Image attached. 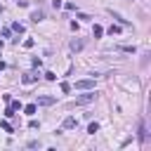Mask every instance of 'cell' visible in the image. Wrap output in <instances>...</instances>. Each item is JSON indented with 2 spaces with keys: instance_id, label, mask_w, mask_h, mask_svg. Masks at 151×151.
Masks as SVG:
<instances>
[{
  "instance_id": "1",
  "label": "cell",
  "mask_w": 151,
  "mask_h": 151,
  "mask_svg": "<svg viewBox=\"0 0 151 151\" xmlns=\"http://www.w3.org/2000/svg\"><path fill=\"white\" fill-rule=\"evenodd\" d=\"M94 99H97V94H94V92H87V94L76 97V104H78V106H85V104H90V101H94Z\"/></svg>"
},
{
  "instance_id": "2",
  "label": "cell",
  "mask_w": 151,
  "mask_h": 151,
  "mask_svg": "<svg viewBox=\"0 0 151 151\" xmlns=\"http://www.w3.org/2000/svg\"><path fill=\"white\" fill-rule=\"evenodd\" d=\"M94 87V78H83L76 83V90H92Z\"/></svg>"
},
{
  "instance_id": "3",
  "label": "cell",
  "mask_w": 151,
  "mask_h": 151,
  "mask_svg": "<svg viewBox=\"0 0 151 151\" xmlns=\"http://www.w3.org/2000/svg\"><path fill=\"white\" fill-rule=\"evenodd\" d=\"M38 80V73H33V71H26L24 76H21V83L24 85H31V83H35Z\"/></svg>"
},
{
  "instance_id": "4",
  "label": "cell",
  "mask_w": 151,
  "mask_h": 151,
  "mask_svg": "<svg viewBox=\"0 0 151 151\" xmlns=\"http://www.w3.org/2000/svg\"><path fill=\"white\" fill-rule=\"evenodd\" d=\"M76 125H78V120H76L73 116H68V118H64V123H61V127H64V130H73Z\"/></svg>"
},
{
  "instance_id": "5",
  "label": "cell",
  "mask_w": 151,
  "mask_h": 151,
  "mask_svg": "<svg viewBox=\"0 0 151 151\" xmlns=\"http://www.w3.org/2000/svg\"><path fill=\"white\" fill-rule=\"evenodd\" d=\"M9 109H12V111H21L24 106H21V101H19V99H9Z\"/></svg>"
},
{
  "instance_id": "6",
  "label": "cell",
  "mask_w": 151,
  "mask_h": 151,
  "mask_svg": "<svg viewBox=\"0 0 151 151\" xmlns=\"http://www.w3.org/2000/svg\"><path fill=\"white\" fill-rule=\"evenodd\" d=\"M92 35H94V38H101V35H104V28H101L99 24H94V28H92Z\"/></svg>"
},
{
  "instance_id": "7",
  "label": "cell",
  "mask_w": 151,
  "mask_h": 151,
  "mask_svg": "<svg viewBox=\"0 0 151 151\" xmlns=\"http://www.w3.org/2000/svg\"><path fill=\"white\" fill-rule=\"evenodd\" d=\"M71 50H73V52L83 50V40H71Z\"/></svg>"
},
{
  "instance_id": "8",
  "label": "cell",
  "mask_w": 151,
  "mask_h": 151,
  "mask_svg": "<svg viewBox=\"0 0 151 151\" xmlns=\"http://www.w3.org/2000/svg\"><path fill=\"white\" fill-rule=\"evenodd\" d=\"M38 104H45V106H50V104H54V97H40V99H38Z\"/></svg>"
},
{
  "instance_id": "9",
  "label": "cell",
  "mask_w": 151,
  "mask_h": 151,
  "mask_svg": "<svg viewBox=\"0 0 151 151\" xmlns=\"http://www.w3.org/2000/svg\"><path fill=\"white\" fill-rule=\"evenodd\" d=\"M35 109H38L35 104H26V106H24V113H28V116H33V113H35Z\"/></svg>"
},
{
  "instance_id": "10",
  "label": "cell",
  "mask_w": 151,
  "mask_h": 151,
  "mask_svg": "<svg viewBox=\"0 0 151 151\" xmlns=\"http://www.w3.org/2000/svg\"><path fill=\"white\" fill-rule=\"evenodd\" d=\"M109 33H111V35H118V33H120V26H118V24H111V26H109Z\"/></svg>"
},
{
  "instance_id": "11",
  "label": "cell",
  "mask_w": 151,
  "mask_h": 151,
  "mask_svg": "<svg viewBox=\"0 0 151 151\" xmlns=\"http://www.w3.org/2000/svg\"><path fill=\"white\" fill-rule=\"evenodd\" d=\"M12 31H17V33H24V24L14 21V24H12Z\"/></svg>"
},
{
  "instance_id": "12",
  "label": "cell",
  "mask_w": 151,
  "mask_h": 151,
  "mask_svg": "<svg viewBox=\"0 0 151 151\" xmlns=\"http://www.w3.org/2000/svg\"><path fill=\"white\" fill-rule=\"evenodd\" d=\"M120 50H123V52H127V54H134V52H137V50H134V45H123Z\"/></svg>"
},
{
  "instance_id": "13",
  "label": "cell",
  "mask_w": 151,
  "mask_h": 151,
  "mask_svg": "<svg viewBox=\"0 0 151 151\" xmlns=\"http://www.w3.org/2000/svg\"><path fill=\"white\" fill-rule=\"evenodd\" d=\"M42 17H45V14H42V12H40V9H38V12H33V14H31V19H33V21H40V19H42Z\"/></svg>"
},
{
  "instance_id": "14",
  "label": "cell",
  "mask_w": 151,
  "mask_h": 151,
  "mask_svg": "<svg viewBox=\"0 0 151 151\" xmlns=\"http://www.w3.org/2000/svg\"><path fill=\"white\" fill-rule=\"evenodd\" d=\"M33 45H35V40H33V38H26V40H24V47H26V50H31Z\"/></svg>"
},
{
  "instance_id": "15",
  "label": "cell",
  "mask_w": 151,
  "mask_h": 151,
  "mask_svg": "<svg viewBox=\"0 0 151 151\" xmlns=\"http://www.w3.org/2000/svg\"><path fill=\"white\" fill-rule=\"evenodd\" d=\"M97 130H99V125H97V123H90V125H87V132H90V134H94Z\"/></svg>"
},
{
  "instance_id": "16",
  "label": "cell",
  "mask_w": 151,
  "mask_h": 151,
  "mask_svg": "<svg viewBox=\"0 0 151 151\" xmlns=\"http://www.w3.org/2000/svg\"><path fill=\"white\" fill-rule=\"evenodd\" d=\"M0 127H2V130H5V132H12V125H9V123H7V120H2V123H0Z\"/></svg>"
},
{
  "instance_id": "17",
  "label": "cell",
  "mask_w": 151,
  "mask_h": 151,
  "mask_svg": "<svg viewBox=\"0 0 151 151\" xmlns=\"http://www.w3.org/2000/svg\"><path fill=\"white\" fill-rule=\"evenodd\" d=\"M28 127H31V130H38V127H40V123H38V120H35V118H33V120H31V123H28Z\"/></svg>"
},
{
  "instance_id": "18",
  "label": "cell",
  "mask_w": 151,
  "mask_h": 151,
  "mask_svg": "<svg viewBox=\"0 0 151 151\" xmlns=\"http://www.w3.org/2000/svg\"><path fill=\"white\" fill-rule=\"evenodd\" d=\"M61 92H71V85L68 83H61Z\"/></svg>"
},
{
  "instance_id": "19",
  "label": "cell",
  "mask_w": 151,
  "mask_h": 151,
  "mask_svg": "<svg viewBox=\"0 0 151 151\" xmlns=\"http://www.w3.org/2000/svg\"><path fill=\"white\" fill-rule=\"evenodd\" d=\"M0 50H2V40H0Z\"/></svg>"
}]
</instances>
